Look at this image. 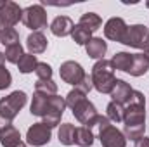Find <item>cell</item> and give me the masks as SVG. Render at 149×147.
I'll list each match as a JSON object with an SVG mask.
<instances>
[{
    "label": "cell",
    "instance_id": "obj_40",
    "mask_svg": "<svg viewBox=\"0 0 149 147\" xmlns=\"http://www.w3.org/2000/svg\"><path fill=\"white\" fill-rule=\"evenodd\" d=\"M146 5H148V7H149V2H148V3H146Z\"/></svg>",
    "mask_w": 149,
    "mask_h": 147
},
{
    "label": "cell",
    "instance_id": "obj_36",
    "mask_svg": "<svg viewBox=\"0 0 149 147\" xmlns=\"http://www.w3.org/2000/svg\"><path fill=\"white\" fill-rule=\"evenodd\" d=\"M3 62H5V55L3 52H0V66H3Z\"/></svg>",
    "mask_w": 149,
    "mask_h": 147
},
{
    "label": "cell",
    "instance_id": "obj_28",
    "mask_svg": "<svg viewBox=\"0 0 149 147\" xmlns=\"http://www.w3.org/2000/svg\"><path fill=\"white\" fill-rule=\"evenodd\" d=\"M3 55H5V61H9V62H12V64H17V62L21 61V57L24 55L23 45H21V43H17V45L7 47V49H5V52H3Z\"/></svg>",
    "mask_w": 149,
    "mask_h": 147
},
{
    "label": "cell",
    "instance_id": "obj_5",
    "mask_svg": "<svg viewBox=\"0 0 149 147\" xmlns=\"http://www.w3.org/2000/svg\"><path fill=\"white\" fill-rule=\"evenodd\" d=\"M71 111H73V116L83 125V126H87V128H90V130L94 128L99 112H97L95 106H94L88 99H83V101H81L80 104H76Z\"/></svg>",
    "mask_w": 149,
    "mask_h": 147
},
{
    "label": "cell",
    "instance_id": "obj_9",
    "mask_svg": "<svg viewBox=\"0 0 149 147\" xmlns=\"http://www.w3.org/2000/svg\"><path fill=\"white\" fill-rule=\"evenodd\" d=\"M99 140L102 147H127V139L121 130H118L114 125H109L102 130H99Z\"/></svg>",
    "mask_w": 149,
    "mask_h": 147
},
{
    "label": "cell",
    "instance_id": "obj_34",
    "mask_svg": "<svg viewBox=\"0 0 149 147\" xmlns=\"http://www.w3.org/2000/svg\"><path fill=\"white\" fill-rule=\"evenodd\" d=\"M134 147H149V139L144 135V137H141L139 140H135V146Z\"/></svg>",
    "mask_w": 149,
    "mask_h": 147
},
{
    "label": "cell",
    "instance_id": "obj_31",
    "mask_svg": "<svg viewBox=\"0 0 149 147\" xmlns=\"http://www.w3.org/2000/svg\"><path fill=\"white\" fill-rule=\"evenodd\" d=\"M35 73H37L38 80H52V68L47 62H38Z\"/></svg>",
    "mask_w": 149,
    "mask_h": 147
},
{
    "label": "cell",
    "instance_id": "obj_29",
    "mask_svg": "<svg viewBox=\"0 0 149 147\" xmlns=\"http://www.w3.org/2000/svg\"><path fill=\"white\" fill-rule=\"evenodd\" d=\"M43 125H47L49 128H54V126H57L59 123H61V118H63V112L61 111H56V109H49L43 116Z\"/></svg>",
    "mask_w": 149,
    "mask_h": 147
},
{
    "label": "cell",
    "instance_id": "obj_25",
    "mask_svg": "<svg viewBox=\"0 0 149 147\" xmlns=\"http://www.w3.org/2000/svg\"><path fill=\"white\" fill-rule=\"evenodd\" d=\"M146 133V125H125L123 126V135L125 139H130V140H139L141 137H144Z\"/></svg>",
    "mask_w": 149,
    "mask_h": 147
},
{
    "label": "cell",
    "instance_id": "obj_35",
    "mask_svg": "<svg viewBox=\"0 0 149 147\" xmlns=\"http://www.w3.org/2000/svg\"><path fill=\"white\" fill-rule=\"evenodd\" d=\"M10 125H12V121H9V119H5V118H2V116H0V132H2V130H5V128H7V126H10Z\"/></svg>",
    "mask_w": 149,
    "mask_h": 147
},
{
    "label": "cell",
    "instance_id": "obj_14",
    "mask_svg": "<svg viewBox=\"0 0 149 147\" xmlns=\"http://www.w3.org/2000/svg\"><path fill=\"white\" fill-rule=\"evenodd\" d=\"M47 45H49V42H47V38H45V35L42 31H33L30 37L26 38V47H28L30 54H33V55L43 54L47 50Z\"/></svg>",
    "mask_w": 149,
    "mask_h": 147
},
{
    "label": "cell",
    "instance_id": "obj_37",
    "mask_svg": "<svg viewBox=\"0 0 149 147\" xmlns=\"http://www.w3.org/2000/svg\"><path fill=\"white\" fill-rule=\"evenodd\" d=\"M144 54H146V55H148V57H149V47H148V49H146V50H144Z\"/></svg>",
    "mask_w": 149,
    "mask_h": 147
},
{
    "label": "cell",
    "instance_id": "obj_4",
    "mask_svg": "<svg viewBox=\"0 0 149 147\" xmlns=\"http://www.w3.org/2000/svg\"><path fill=\"white\" fill-rule=\"evenodd\" d=\"M121 43L127 45V47H134V49H139V50H146L149 47V30L144 24H132V26L127 28Z\"/></svg>",
    "mask_w": 149,
    "mask_h": 147
},
{
    "label": "cell",
    "instance_id": "obj_33",
    "mask_svg": "<svg viewBox=\"0 0 149 147\" xmlns=\"http://www.w3.org/2000/svg\"><path fill=\"white\" fill-rule=\"evenodd\" d=\"M74 88H76V90H80L81 94H85V95H87V94H88V92L94 88V83H92V76L85 74V78H83V80H81V81H80V83L74 87Z\"/></svg>",
    "mask_w": 149,
    "mask_h": 147
},
{
    "label": "cell",
    "instance_id": "obj_10",
    "mask_svg": "<svg viewBox=\"0 0 149 147\" xmlns=\"http://www.w3.org/2000/svg\"><path fill=\"white\" fill-rule=\"evenodd\" d=\"M127 28H128V24H127L121 17H111V19L104 24V37L108 38V40H113V42L121 43Z\"/></svg>",
    "mask_w": 149,
    "mask_h": 147
},
{
    "label": "cell",
    "instance_id": "obj_13",
    "mask_svg": "<svg viewBox=\"0 0 149 147\" xmlns=\"http://www.w3.org/2000/svg\"><path fill=\"white\" fill-rule=\"evenodd\" d=\"M85 50H87V55H88V57L101 61V59H104V55H106V52H108V43H106L102 38L92 37L90 42L85 45Z\"/></svg>",
    "mask_w": 149,
    "mask_h": 147
},
{
    "label": "cell",
    "instance_id": "obj_6",
    "mask_svg": "<svg viewBox=\"0 0 149 147\" xmlns=\"http://www.w3.org/2000/svg\"><path fill=\"white\" fill-rule=\"evenodd\" d=\"M23 17V9L16 2H5L0 7V30L5 28H14Z\"/></svg>",
    "mask_w": 149,
    "mask_h": 147
},
{
    "label": "cell",
    "instance_id": "obj_26",
    "mask_svg": "<svg viewBox=\"0 0 149 147\" xmlns=\"http://www.w3.org/2000/svg\"><path fill=\"white\" fill-rule=\"evenodd\" d=\"M35 92H42L47 95H57V83L54 80H37Z\"/></svg>",
    "mask_w": 149,
    "mask_h": 147
},
{
    "label": "cell",
    "instance_id": "obj_23",
    "mask_svg": "<svg viewBox=\"0 0 149 147\" xmlns=\"http://www.w3.org/2000/svg\"><path fill=\"white\" fill-rule=\"evenodd\" d=\"M0 43L7 47H12V45H17L19 43V33L16 28H5V30H0Z\"/></svg>",
    "mask_w": 149,
    "mask_h": 147
},
{
    "label": "cell",
    "instance_id": "obj_18",
    "mask_svg": "<svg viewBox=\"0 0 149 147\" xmlns=\"http://www.w3.org/2000/svg\"><path fill=\"white\" fill-rule=\"evenodd\" d=\"M132 57H134V54H130V52H116L111 59V66L114 68V71L118 69V71L128 73L130 64H132Z\"/></svg>",
    "mask_w": 149,
    "mask_h": 147
},
{
    "label": "cell",
    "instance_id": "obj_19",
    "mask_svg": "<svg viewBox=\"0 0 149 147\" xmlns=\"http://www.w3.org/2000/svg\"><path fill=\"white\" fill-rule=\"evenodd\" d=\"M78 24H81L83 28H87L88 31L94 33V31L101 30V26H102V19H101V16L95 14V12H85V14H81Z\"/></svg>",
    "mask_w": 149,
    "mask_h": 147
},
{
    "label": "cell",
    "instance_id": "obj_3",
    "mask_svg": "<svg viewBox=\"0 0 149 147\" xmlns=\"http://www.w3.org/2000/svg\"><path fill=\"white\" fill-rule=\"evenodd\" d=\"M21 23H23L26 28L33 30V31H40V30L47 28V10L43 9L42 3L30 5V7L23 9Z\"/></svg>",
    "mask_w": 149,
    "mask_h": 147
},
{
    "label": "cell",
    "instance_id": "obj_15",
    "mask_svg": "<svg viewBox=\"0 0 149 147\" xmlns=\"http://www.w3.org/2000/svg\"><path fill=\"white\" fill-rule=\"evenodd\" d=\"M148 71H149V57L146 54H134L128 74H132V76H142Z\"/></svg>",
    "mask_w": 149,
    "mask_h": 147
},
{
    "label": "cell",
    "instance_id": "obj_12",
    "mask_svg": "<svg viewBox=\"0 0 149 147\" xmlns=\"http://www.w3.org/2000/svg\"><path fill=\"white\" fill-rule=\"evenodd\" d=\"M73 28H74L73 19L68 17V16H57L50 23V31L56 37H68V35H71Z\"/></svg>",
    "mask_w": 149,
    "mask_h": 147
},
{
    "label": "cell",
    "instance_id": "obj_32",
    "mask_svg": "<svg viewBox=\"0 0 149 147\" xmlns=\"http://www.w3.org/2000/svg\"><path fill=\"white\" fill-rule=\"evenodd\" d=\"M10 83H12V74H10V71L5 66H0V90L9 88Z\"/></svg>",
    "mask_w": 149,
    "mask_h": 147
},
{
    "label": "cell",
    "instance_id": "obj_22",
    "mask_svg": "<svg viewBox=\"0 0 149 147\" xmlns=\"http://www.w3.org/2000/svg\"><path fill=\"white\" fill-rule=\"evenodd\" d=\"M37 66H38L37 55H33V54H24L21 57V61L17 62V69H19V73H23V74L33 73L37 69Z\"/></svg>",
    "mask_w": 149,
    "mask_h": 147
},
{
    "label": "cell",
    "instance_id": "obj_30",
    "mask_svg": "<svg viewBox=\"0 0 149 147\" xmlns=\"http://www.w3.org/2000/svg\"><path fill=\"white\" fill-rule=\"evenodd\" d=\"M83 99H87V95L85 94H81L80 90H76V88H73L71 92H68V95H66V107H70V109H73L76 104H80Z\"/></svg>",
    "mask_w": 149,
    "mask_h": 147
},
{
    "label": "cell",
    "instance_id": "obj_16",
    "mask_svg": "<svg viewBox=\"0 0 149 147\" xmlns=\"http://www.w3.org/2000/svg\"><path fill=\"white\" fill-rule=\"evenodd\" d=\"M0 144L3 147H17L21 144V133H19V130L14 125H10L5 130H2L0 132Z\"/></svg>",
    "mask_w": 149,
    "mask_h": 147
},
{
    "label": "cell",
    "instance_id": "obj_7",
    "mask_svg": "<svg viewBox=\"0 0 149 147\" xmlns=\"http://www.w3.org/2000/svg\"><path fill=\"white\" fill-rule=\"evenodd\" d=\"M52 139V128L43 123H33L26 132V142L33 147H42L49 144Z\"/></svg>",
    "mask_w": 149,
    "mask_h": 147
},
{
    "label": "cell",
    "instance_id": "obj_39",
    "mask_svg": "<svg viewBox=\"0 0 149 147\" xmlns=\"http://www.w3.org/2000/svg\"><path fill=\"white\" fill-rule=\"evenodd\" d=\"M3 3H5V0H2V2H0V7H2V5H3Z\"/></svg>",
    "mask_w": 149,
    "mask_h": 147
},
{
    "label": "cell",
    "instance_id": "obj_38",
    "mask_svg": "<svg viewBox=\"0 0 149 147\" xmlns=\"http://www.w3.org/2000/svg\"><path fill=\"white\" fill-rule=\"evenodd\" d=\"M17 147H28V146H26V144H23V142H21V144H19V146H17Z\"/></svg>",
    "mask_w": 149,
    "mask_h": 147
},
{
    "label": "cell",
    "instance_id": "obj_24",
    "mask_svg": "<svg viewBox=\"0 0 149 147\" xmlns=\"http://www.w3.org/2000/svg\"><path fill=\"white\" fill-rule=\"evenodd\" d=\"M71 37H73V42L78 43V45H87L92 38V31H88L87 28H83L81 24H74L73 31H71Z\"/></svg>",
    "mask_w": 149,
    "mask_h": 147
},
{
    "label": "cell",
    "instance_id": "obj_8",
    "mask_svg": "<svg viewBox=\"0 0 149 147\" xmlns=\"http://www.w3.org/2000/svg\"><path fill=\"white\" fill-rule=\"evenodd\" d=\"M85 74H87L85 69H83L81 64L76 62V61H66V62H63L61 68H59V76H61V80H63L64 83L73 85V87H76V85L85 78Z\"/></svg>",
    "mask_w": 149,
    "mask_h": 147
},
{
    "label": "cell",
    "instance_id": "obj_2",
    "mask_svg": "<svg viewBox=\"0 0 149 147\" xmlns=\"http://www.w3.org/2000/svg\"><path fill=\"white\" fill-rule=\"evenodd\" d=\"M26 101H28V95L23 90H14L7 97H2L0 99V116L12 121L19 114V111L24 107Z\"/></svg>",
    "mask_w": 149,
    "mask_h": 147
},
{
    "label": "cell",
    "instance_id": "obj_21",
    "mask_svg": "<svg viewBox=\"0 0 149 147\" xmlns=\"http://www.w3.org/2000/svg\"><path fill=\"white\" fill-rule=\"evenodd\" d=\"M74 144H78L80 147H90L92 144H94V133H92V130L87 128V126H80V128H76Z\"/></svg>",
    "mask_w": 149,
    "mask_h": 147
},
{
    "label": "cell",
    "instance_id": "obj_11",
    "mask_svg": "<svg viewBox=\"0 0 149 147\" xmlns=\"http://www.w3.org/2000/svg\"><path fill=\"white\" fill-rule=\"evenodd\" d=\"M132 94H134V88L130 87V83H127V81H123V80H116L114 88H113V92L109 95H111L113 102H118V104L125 106V104L130 101Z\"/></svg>",
    "mask_w": 149,
    "mask_h": 147
},
{
    "label": "cell",
    "instance_id": "obj_27",
    "mask_svg": "<svg viewBox=\"0 0 149 147\" xmlns=\"http://www.w3.org/2000/svg\"><path fill=\"white\" fill-rule=\"evenodd\" d=\"M123 111H125V106L118 104V102H109L108 107H106V112H108V119L109 121H114V123H120L123 121Z\"/></svg>",
    "mask_w": 149,
    "mask_h": 147
},
{
    "label": "cell",
    "instance_id": "obj_20",
    "mask_svg": "<svg viewBox=\"0 0 149 147\" xmlns=\"http://www.w3.org/2000/svg\"><path fill=\"white\" fill-rule=\"evenodd\" d=\"M74 135H76V128L71 123H63L59 126V132H57V137H59V142L63 146H73L74 144Z\"/></svg>",
    "mask_w": 149,
    "mask_h": 147
},
{
    "label": "cell",
    "instance_id": "obj_1",
    "mask_svg": "<svg viewBox=\"0 0 149 147\" xmlns=\"http://www.w3.org/2000/svg\"><path fill=\"white\" fill-rule=\"evenodd\" d=\"M90 76H92L94 88L99 94H111L113 92L116 78H114V68L111 66V61H106V59L97 61L92 68Z\"/></svg>",
    "mask_w": 149,
    "mask_h": 147
},
{
    "label": "cell",
    "instance_id": "obj_17",
    "mask_svg": "<svg viewBox=\"0 0 149 147\" xmlns=\"http://www.w3.org/2000/svg\"><path fill=\"white\" fill-rule=\"evenodd\" d=\"M49 97L47 94H42V92H35L33 94V101H31V106H30V112L33 116H43L47 109H49Z\"/></svg>",
    "mask_w": 149,
    "mask_h": 147
}]
</instances>
